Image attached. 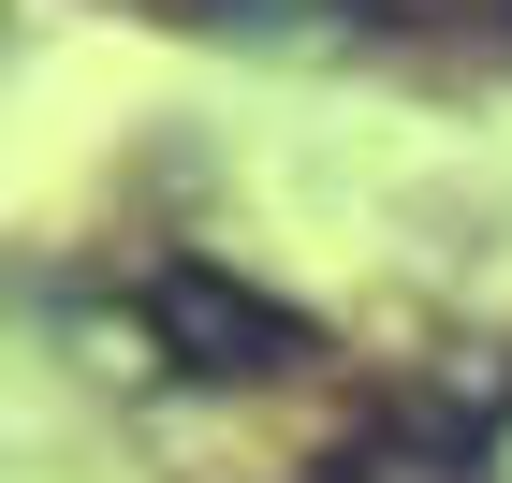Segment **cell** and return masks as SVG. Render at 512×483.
Instances as JSON below:
<instances>
[{
	"instance_id": "7a4b0ae2",
	"label": "cell",
	"mask_w": 512,
	"mask_h": 483,
	"mask_svg": "<svg viewBox=\"0 0 512 483\" xmlns=\"http://www.w3.org/2000/svg\"><path fill=\"white\" fill-rule=\"evenodd\" d=\"M176 30H220L249 59H337V44L381 30V0H161Z\"/></svg>"
},
{
	"instance_id": "6da1fadb",
	"label": "cell",
	"mask_w": 512,
	"mask_h": 483,
	"mask_svg": "<svg viewBox=\"0 0 512 483\" xmlns=\"http://www.w3.org/2000/svg\"><path fill=\"white\" fill-rule=\"evenodd\" d=\"M132 308L161 322V366H176V381H293V366H322V322L278 308L235 264H161Z\"/></svg>"
}]
</instances>
